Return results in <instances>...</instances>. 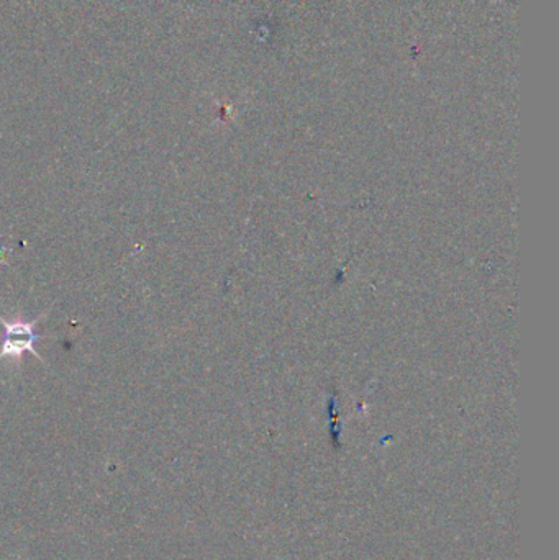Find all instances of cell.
Returning <instances> with one entry per match:
<instances>
[{"label":"cell","mask_w":559,"mask_h":560,"mask_svg":"<svg viewBox=\"0 0 559 560\" xmlns=\"http://www.w3.org/2000/svg\"><path fill=\"white\" fill-rule=\"evenodd\" d=\"M49 308L45 313L38 316V318L28 322V319L16 318L9 322L0 315V326L3 328V339L0 342V361L5 358L15 359V361H22L23 354L30 352L35 355L42 364H45L42 355L35 349V345L42 341L43 336L36 332V326L39 322H43L46 315H48Z\"/></svg>","instance_id":"6da1fadb"}]
</instances>
